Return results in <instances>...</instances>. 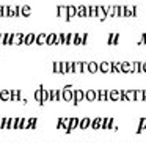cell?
<instances>
[{
  "label": "cell",
  "instance_id": "cell-29",
  "mask_svg": "<svg viewBox=\"0 0 146 143\" xmlns=\"http://www.w3.org/2000/svg\"><path fill=\"white\" fill-rule=\"evenodd\" d=\"M0 99H2V101H11L10 90H0Z\"/></svg>",
  "mask_w": 146,
  "mask_h": 143
},
{
  "label": "cell",
  "instance_id": "cell-9",
  "mask_svg": "<svg viewBox=\"0 0 146 143\" xmlns=\"http://www.w3.org/2000/svg\"><path fill=\"white\" fill-rule=\"evenodd\" d=\"M113 123H115L113 118H102V126H101V129H104V130L113 129V126H115Z\"/></svg>",
  "mask_w": 146,
  "mask_h": 143
},
{
  "label": "cell",
  "instance_id": "cell-46",
  "mask_svg": "<svg viewBox=\"0 0 146 143\" xmlns=\"http://www.w3.org/2000/svg\"><path fill=\"white\" fill-rule=\"evenodd\" d=\"M137 16H138V7L133 5L132 7V17H137Z\"/></svg>",
  "mask_w": 146,
  "mask_h": 143
},
{
  "label": "cell",
  "instance_id": "cell-25",
  "mask_svg": "<svg viewBox=\"0 0 146 143\" xmlns=\"http://www.w3.org/2000/svg\"><path fill=\"white\" fill-rule=\"evenodd\" d=\"M146 129V116H141L138 120V127H137V134H141Z\"/></svg>",
  "mask_w": 146,
  "mask_h": 143
},
{
  "label": "cell",
  "instance_id": "cell-48",
  "mask_svg": "<svg viewBox=\"0 0 146 143\" xmlns=\"http://www.w3.org/2000/svg\"><path fill=\"white\" fill-rule=\"evenodd\" d=\"M57 129H63V118H58V123H57Z\"/></svg>",
  "mask_w": 146,
  "mask_h": 143
},
{
  "label": "cell",
  "instance_id": "cell-41",
  "mask_svg": "<svg viewBox=\"0 0 146 143\" xmlns=\"http://www.w3.org/2000/svg\"><path fill=\"white\" fill-rule=\"evenodd\" d=\"M74 41V33H66V44L64 46H72Z\"/></svg>",
  "mask_w": 146,
  "mask_h": 143
},
{
  "label": "cell",
  "instance_id": "cell-22",
  "mask_svg": "<svg viewBox=\"0 0 146 143\" xmlns=\"http://www.w3.org/2000/svg\"><path fill=\"white\" fill-rule=\"evenodd\" d=\"M35 38H36L35 33H29V35H25V38H24V44H25V46L35 44Z\"/></svg>",
  "mask_w": 146,
  "mask_h": 143
},
{
  "label": "cell",
  "instance_id": "cell-34",
  "mask_svg": "<svg viewBox=\"0 0 146 143\" xmlns=\"http://www.w3.org/2000/svg\"><path fill=\"white\" fill-rule=\"evenodd\" d=\"M55 44H66V33H58L57 35V43H55Z\"/></svg>",
  "mask_w": 146,
  "mask_h": 143
},
{
  "label": "cell",
  "instance_id": "cell-10",
  "mask_svg": "<svg viewBox=\"0 0 146 143\" xmlns=\"http://www.w3.org/2000/svg\"><path fill=\"white\" fill-rule=\"evenodd\" d=\"M49 101H61V90H50L49 91Z\"/></svg>",
  "mask_w": 146,
  "mask_h": 143
},
{
  "label": "cell",
  "instance_id": "cell-23",
  "mask_svg": "<svg viewBox=\"0 0 146 143\" xmlns=\"http://www.w3.org/2000/svg\"><path fill=\"white\" fill-rule=\"evenodd\" d=\"M46 38H47V33H39V35H36V38H35V44H38V46L46 44Z\"/></svg>",
  "mask_w": 146,
  "mask_h": 143
},
{
  "label": "cell",
  "instance_id": "cell-16",
  "mask_svg": "<svg viewBox=\"0 0 146 143\" xmlns=\"http://www.w3.org/2000/svg\"><path fill=\"white\" fill-rule=\"evenodd\" d=\"M79 123H80V118H71V123H69V129H68L66 134H71L72 130H76V127H79Z\"/></svg>",
  "mask_w": 146,
  "mask_h": 143
},
{
  "label": "cell",
  "instance_id": "cell-44",
  "mask_svg": "<svg viewBox=\"0 0 146 143\" xmlns=\"http://www.w3.org/2000/svg\"><path fill=\"white\" fill-rule=\"evenodd\" d=\"M143 44H146V33H143L138 39V46H143Z\"/></svg>",
  "mask_w": 146,
  "mask_h": 143
},
{
  "label": "cell",
  "instance_id": "cell-6",
  "mask_svg": "<svg viewBox=\"0 0 146 143\" xmlns=\"http://www.w3.org/2000/svg\"><path fill=\"white\" fill-rule=\"evenodd\" d=\"M13 36H14V33H3L2 46H13Z\"/></svg>",
  "mask_w": 146,
  "mask_h": 143
},
{
  "label": "cell",
  "instance_id": "cell-7",
  "mask_svg": "<svg viewBox=\"0 0 146 143\" xmlns=\"http://www.w3.org/2000/svg\"><path fill=\"white\" fill-rule=\"evenodd\" d=\"M91 120H93V118H90V116L80 118V123H79V129H82V130L88 129V127L91 126Z\"/></svg>",
  "mask_w": 146,
  "mask_h": 143
},
{
  "label": "cell",
  "instance_id": "cell-24",
  "mask_svg": "<svg viewBox=\"0 0 146 143\" xmlns=\"http://www.w3.org/2000/svg\"><path fill=\"white\" fill-rule=\"evenodd\" d=\"M85 101H88V102L96 101V91L94 90H86L85 91Z\"/></svg>",
  "mask_w": 146,
  "mask_h": 143
},
{
  "label": "cell",
  "instance_id": "cell-52",
  "mask_svg": "<svg viewBox=\"0 0 146 143\" xmlns=\"http://www.w3.org/2000/svg\"><path fill=\"white\" fill-rule=\"evenodd\" d=\"M0 17H2V5H0Z\"/></svg>",
  "mask_w": 146,
  "mask_h": 143
},
{
  "label": "cell",
  "instance_id": "cell-17",
  "mask_svg": "<svg viewBox=\"0 0 146 143\" xmlns=\"http://www.w3.org/2000/svg\"><path fill=\"white\" fill-rule=\"evenodd\" d=\"M107 99H110V101H119V90H108Z\"/></svg>",
  "mask_w": 146,
  "mask_h": 143
},
{
  "label": "cell",
  "instance_id": "cell-47",
  "mask_svg": "<svg viewBox=\"0 0 146 143\" xmlns=\"http://www.w3.org/2000/svg\"><path fill=\"white\" fill-rule=\"evenodd\" d=\"M118 16L124 17V5H121V7H119V10H118Z\"/></svg>",
  "mask_w": 146,
  "mask_h": 143
},
{
  "label": "cell",
  "instance_id": "cell-5",
  "mask_svg": "<svg viewBox=\"0 0 146 143\" xmlns=\"http://www.w3.org/2000/svg\"><path fill=\"white\" fill-rule=\"evenodd\" d=\"M119 72L132 74V63H130V61H121V65H119Z\"/></svg>",
  "mask_w": 146,
  "mask_h": 143
},
{
  "label": "cell",
  "instance_id": "cell-3",
  "mask_svg": "<svg viewBox=\"0 0 146 143\" xmlns=\"http://www.w3.org/2000/svg\"><path fill=\"white\" fill-rule=\"evenodd\" d=\"M85 99V91L80 88H74V93H72V104L74 105H79L80 102Z\"/></svg>",
  "mask_w": 146,
  "mask_h": 143
},
{
  "label": "cell",
  "instance_id": "cell-4",
  "mask_svg": "<svg viewBox=\"0 0 146 143\" xmlns=\"http://www.w3.org/2000/svg\"><path fill=\"white\" fill-rule=\"evenodd\" d=\"M57 16L60 17V19L66 21V17H68V7H64V5H58V7H57Z\"/></svg>",
  "mask_w": 146,
  "mask_h": 143
},
{
  "label": "cell",
  "instance_id": "cell-33",
  "mask_svg": "<svg viewBox=\"0 0 146 143\" xmlns=\"http://www.w3.org/2000/svg\"><path fill=\"white\" fill-rule=\"evenodd\" d=\"M118 10H119V5H113V7L108 8V16L110 17H116L118 16Z\"/></svg>",
  "mask_w": 146,
  "mask_h": 143
},
{
  "label": "cell",
  "instance_id": "cell-19",
  "mask_svg": "<svg viewBox=\"0 0 146 143\" xmlns=\"http://www.w3.org/2000/svg\"><path fill=\"white\" fill-rule=\"evenodd\" d=\"M24 38H25V35H24V33H14V36H13V44H16V46L24 44Z\"/></svg>",
  "mask_w": 146,
  "mask_h": 143
},
{
  "label": "cell",
  "instance_id": "cell-36",
  "mask_svg": "<svg viewBox=\"0 0 146 143\" xmlns=\"http://www.w3.org/2000/svg\"><path fill=\"white\" fill-rule=\"evenodd\" d=\"M119 65H121V61H111V69H110V72L119 74Z\"/></svg>",
  "mask_w": 146,
  "mask_h": 143
},
{
  "label": "cell",
  "instance_id": "cell-35",
  "mask_svg": "<svg viewBox=\"0 0 146 143\" xmlns=\"http://www.w3.org/2000/svg\"><path fill=\"white\" fill-rule=\"evenodd\" d=\"M72 46H82V33H74Z\"/></svg>",
  "mask_w": 146,
  "mask_h": 143
},
{
  "label": "cell",
  "instance_id": "cell-8",
  "mask_svg": "<svg viewBox=\"0 0 146 143\" xmlns=\"http://www.w3.org/2000/svg\"><path fill=\"white\" fill-rule=\"evenodd\" d=\"M76 16H77V7H74V5H68V17H66V22L72 21Z\"/></svg>",
  "mask_w": 146,
  "mask_h": 143
},
{
  "label": "cell",
  "instance_id": "cell-28",
  "mask_svg": "<svg viewBox=\"0 0 146 143\" xmlns=\"http://www.w3.org/2000/svg\"><path fill=\"white\" fill-rule=\"evenodd\" d=\"M11 93V101H22L24 98H21V90H10Z\"/></svg>",
  "mask_w": 146,
  "mask_h": 143
},
{
  "label": "cell",
  "instance_id": "cell-14",
  "mask_svg": "<svg viewBox=\"0 0 146 143\" xmlns=\"http://www.w3.org/2000/svg\"><path fill=\"white\" fill-rule=\"evenodd\" d=\"M107 94H108V90H98L96 91V101H107Z\"/></svg>",
  "mask_w": 146,
  "mask_h": 143
},
{
  "label": "cell",
  "instance_id": "cell-32",
  "mask_svg": "<svg viewBox=\"0 0 146 143\" xmlns=\"http://www.w3.org/2000/svg\"><path fill=\"white\" fill-rule=\"evenodd\" d=\"M52 71H54L55 74H61V71H63L61 61H54V65H52Z\"/></svg>",
  "mask_w": 146,
  "mask_h": 143
},
{
  "label": "cell",
  "instance_id": "cell-18",
  "mask_svg": "<svg viewBox=\"0 0 146 143\" xmlns=\"http://www.w3.org/2000/svg\"><path fill=\"white\" fill-rule=\"evenodd\" d=\"M36 123H38V118H35V116H32V118H27L25 129H36Z\"/></svg>",
  "mask_w": 146,
  "mask_h": 143
},
{
  "label": "cell",
  "instance_id": "cell-31",
  "mask_svg": "<svg viewBox=\"0 0 146 143\" xmlns=\"http://www.w3.org/2000/svg\"><path fill=\"white\" fill-rule=\"evenodd\" d=\"M30 13H32V8H30L29 5H22V7H21V16L29 17V16H30Z\"/></svg>",
  "mask_w": 146,
  "mask_h": 143
},
{
  "label": "cell",
  "instance_id": "cell-12",
  "mask_svg": "<svg viewBox=\"0 0 146 143\" xmlns=\"http://www.w3.org/2000/svg\"><path fill=\"white\" fill-rule=\"evenodd\" d=\"M21 16V7H8V17H17Z\"/></svg>",
  "mask_w": 146,
  "mask_h": 143
},
{
  "label": "cell",
  "instance_id": "cell-27",
  "mask_svg": "<svg viewBox=\"0 0 146 143\" xmlns=\"http://www.w3.org/2000/svg\"><path fill=\"white\" fill-rule=\"evenodd\" d=\"M55 43H57V33H50V35H47V38H46V44L47 46H55Z\"/></svg>",
  "mask_w": 146,
  "mask_h": 143
},
{
  "label": "cell",
  "instance_id": "cell-40",
  "mask_svg": "<svg viewBox=\"0 0 146 143\" xmlns=\"http://www.w3.org/2000/svg\"><path fill=\"white\" fill-rule=\"evenodd\" d=\"M145 90H135V101H143Z\"/></svg>",
  "mask_w": 146,
  "mask_h": 143
},
{
  "label": "cell",
  "instance_id": "cell-42",
  "mask_svg": "<svg viewBox=\"0 0 146 143\" xmlns=\"http://www.w3.org/2000/svg\"><path fill=\"white\" fill-rule=\"evenodd\" d=\"M124 17H132V7L124 5Z\"/></svg>",
  "mask_w": 146,
  "mask_h": 143
},
{
  "label": "cell",
  "instance_id": "cell-2",
  "mask_svg": "<svg viewBox=\"0 0 146 143\" xmlns=\"http://www.w3.org/2000/svg\"><path fill=\"white\" fill-rule=\"evenodd\" d=\"M72 93H74L72 85H64L63 90H61V99L66 102H72Z\"/></svg>",
  "mask_w": 146,
  "mask_h": 143
},
{
  "label": "cell",
  "instance_id": "cell-49",
  "mask_svg": "<svg viewBox=\"0 0 146 143\" xmlns=\"http://www.w3.org/2000/svg\"><path fill=\"white\" fill-rule=\"evenodd\" d=\"M141 71H143V72H145V74H146V61H143V66H141Z\"/></svg>",
  "mask_w": 146,
  "mask_h": 143
},
{
  "label": "cell",
  "instance_id": "cell-26",
  "mask_svg": "<svg viewBox=\"0 0 146 143\" xmlns=\"http://www.w3.org/2000/svg\"><path fill=\"white\" fill-rule=\"evenodd\" d=\"M141 66H143V61H133V63H132V74L143 72V71H141Z\"/></svg>",
  "mask_w": 146,
  "mask_h": 143
},
{
  "label": "cell",
  "instance_id": "cell-30",
  "mask_svg": "<svg viewBox=\"0 0 146 143\" xmlns=\"http://www.w3.org/2000/svg\"><path fill=\"white\" fill-rule=\"evenodd\" d=\"M42 88H44L42 85H38V90L35 91V101L38 102L39 105H42V101H41V91H42Z\"/></svg>",
  "mask_w": 146,
  "mask_h": 143
},
{
  "label": "cell",
  "instance_id": "cell-21",
  "mask_svg": "<svg viewBox=\"0 0 146 143\" xmlns=\"http://www.w3.org/2000/svg\"><path fill=\"white\" fill-rule=\"evenodd\" d=\"M88 72L90 74H96L99 71V63H96V61H88Z\"/></svg>",
  "mask_w": 146,
  "mask_h": 143
},
{
  "label": "cell",
  "instance_id": "cell-1",
  "mask_svg": "<svg viewBox=\"0 0 146 143\" xmlns=\"http://www.w3.org/2000/svg\"><path fill=\"white\" fill-rule=\"evenodd\" d=\"M108 5H98L96 7V17H99L101 19V22H104L105 19H107L108 16Z\"/></svg>",
  "mask_w": 146,
  "mask_h": 143
},
{
  "label": "cell",
  "instance_id": "cell-37",
  "mask_svg": "<svg viewBox=\"0 0 146 143\" xmlns=\"http://www.w3.org/2000/svg\"><path fill=\"white\" fill-rule=\"evenodd\" d=\"M126 101H135V90H126Z\"/></svg>",
  "mask_w": 146,
  "mask_h": 143
},
{
  "label": "cell",
  "instance_id": "cell-43",
  "mask_svg": "<svg viewBox=\"0 0 146 143\" xmlns=\"http://www.w3.org/2000/svg\"><path fill=\"white\" fill-rule=\"evenodd\" d=\"M69 123H71V118H63V129L64 132H68V129H69Z\"/></svg>",
  "mask_w": 146,
  "mask_h": 143
},
{
  "label": "cell",
  "instance_id": "cell-15",
  "mask_svg": "<svg viewBox=\"0 0 146 143\" xmlns=\"http://www.w3.org/2000/svg\"><path fill=\"white\" fill-rule=\"evenodd\" d=\"M77 16L79 17H88V7L79 5V7H77Z\"/></svg>",
  "mask_w": 146,
  "mask_h": 143
},
{
  "label": "cell",
  "instance_id": "cell-51",
  "mask_svg": "<svg viewBox=\"0 0 146 143\" xmlns=\"http://www.w3.org/2000/svg\"><path fill=\"white\" fill-rule=\"evenodd\" d=\"M143 101H146V90H145V94H143Z\"/></svg>",
  "mask_w": 146,
  "mask_h": 143
},
{
  "label": "cell",
  "instance_id": "cell-50",
  "mask_svg": "<svg viewBox=\"0 0 146 143\" xmlns=\"http://www.w3.org/2000/svg\"><path fill=\"white\" fill-rule=\"evenodd\" d=\"M2 36H3V33H0V46H2Z\"/></svg>",
  "mask_w": 146,
  "mask_h": 143
},
{
  "label": "cell",
  "instance_id": "cell-20",
  "mask_svg": "<svg viewBox=\"0 0 146 143\" xmlns=\"http://www.w3.org/2000/svg\"><path fill=\"white\" fill-rule=\"evenodd\" d=\"M101 126H102V118L101 116H98V118H93L91 120V129H94V130H98V129H101Z\"/></svg>",
  "mask_w": 146,
  "mask_h": 143
},
{
  "label": "cell",
  "instance_id": "cell-13",
  "mask_svg": "<svg viewBox=\"0 0 146 143\" xmlns=\"http://www.w3.org/2000/svg\"><path fill=\"white\" fill-rule=\"evenodd\" d=\"M110 69H111V61H101L99 63V71L101 72L107 74V72H110Z\"/></svg>",
  "mask_w": 146,
  "mask_h": 143
},
{
  "label": "cell",
  "instance_id": "cell-11",
  "mask_svg": "<svg viewBox=\"0 0 146 143\" xmlns=\"http://www.w3.org/2000/svg\"><path fill=\"white\" fill-rule=\"evenodd\" d=\"M119 43V33H110L107 39V44L108 46H116Z\"/></svg>",
  "mask_w": 146,
  "mask_h": 143
},
{
  "label": "cell",
  "instance_id": "cell-45",
  "mask_svg": "<svg viewBox=\"0 0 146 143\" xmlns=\"http://www.w3.org/2000/svg\"><path fill=\"white\" fill-rule=\"evenodd\" d=\"M88 43V33H82V46H85Z\"/></svg>",
  "mask_w": 146,
  "mask_h": 143
},
{
  "label": "cell",
  "instance_id": "cell-38",
  "mask_svg": "<svg viewBox=\"0 0 146 143\" xmlns=\"http://www.w3.org/2000/svg\"><path fill=\"white\" fill-rule=\"evenodd\" d=\"M41 101H42V105L49 101V91H47V90H44V88H42V91H41Z\"/></svg>",
  "mask_w": 146,
  "mask_h": 143
},
{
  "label": "cell",
  "instance_id": "cell-39",
  "mask_svg": "<svg viewBox=\"0 0 146 143\" xmlns=\"http://www.w3.org/2000/svg\"><path fill=\"white\" fill-rule=\"evenodd\" d=\"M96 7L98 5H90L88 7V17H96Z\"/></svg>",
  "mask_w": 146,
  "mask_h": 143
}]
</instances>
